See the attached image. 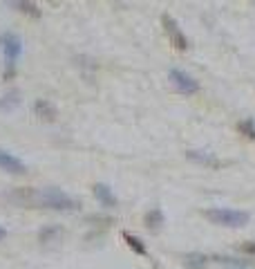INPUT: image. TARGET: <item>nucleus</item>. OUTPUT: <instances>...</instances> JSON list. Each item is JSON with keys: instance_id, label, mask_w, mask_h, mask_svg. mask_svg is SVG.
I'll list each match as a JSON object with an SVG mask.
<instances>
[{"instance_id": "4468645a", "label": "nucleus", "mask_w": 255, "mask_h": 269, "mask_svg": "<svg viewBox=\"0 0 255 269\" xmlns=\"http://www.w3.org/2000/svg\"><path fill=\"white\" fill-rule=\"evenodd\" d=\"M18 103H21V92H18V90H11V92H7L0 99V112H9Z\"/></svg>"}, {"instance_id": "39448f33", "label": "nucleus", "mask_w": 255, "mask_h": 269, "mask_svg": "<svg viewBox=\"0 0 255 269\" xmlns=\"http://www.w3.org/2000/svg\"><path fill=\"white\" fill-rule=\"evenodd\" d=\"M161 25H164L166 34H168V39H170V43L177 47L179 52H186V50H188L190 43H188V39H186V34L182 32V27L177 25L175 18L168 16V14H164V16H161Z\"/></svg>"}, {"instance_id": "f8f14e48", "label": "nucleus", "mask_w": 255, "mask_h": 269, "mask_svg": "<svg viewBox=\"0 0 255 269\" xmlns=\"http://www.w3.org/2000/svg\"><path fill=\"white\" fill-rule=\"evenodd\" d=\"M164 222H166V218H164V211H161L159 206H154V209H150V211H148L146 216H144V224H146L148 229H152V231L159 229Z\"/></svg>"}, {"instance_id": "6e6552de", "label": "nucleus", "mask_w": 255, "mask_h": 269, "mask_svg": "<svg viewBox=\"0 0 255 269\" xmlns=\"http://www.w3.org/2000/svg\"><path fill=\"white\" fill-rule=\"evenodd\" d=\"M92 193H94V198H96V202L101 206H105V209H112V206H116V195L112 193V188L108 186V184H94L92 186Z\"/></svg>"}, {"instance_id": "f3484780", "label": "nucleus", "mask_w": 255, "mask_h": 269, "mask_svg": "<svg viewBox=\"0 0 255 269\" xmlns=\"http://www.w3.org/2000/svg\"><path fill=\"white\" fill-rule=\"evenodd\" d=\"M238 130H240L242 134H246L248 139H253V142H255V121H253V119L240 121V124H238Z\"/></svg>"}, {"instance_id": "1a4fd4ad", "label": "nucleus", "mask_w": 255, "mask_h": 269, "mask_svg": "<svg viewBox=\"0 0 255 269\" xmlns=\"http://www.w3.org/2000/svg\"><path fill=\"white\" fill-rule=\"evenodd\" d=\"M34 112H36V117H41L43 121H54L58 117V110H56L54 103H49L47 99H36Z\"/></svg>"}, {"instance_id": "2eb2a0df", "label": "nucleus", "mask_w": 255, "mask_h": 269, "mask_svg": "<svg viewBox=\"0 0 255 269\" xmlns=\"http://www.w3.org/2000/svg\"><path fill=\"white\" fill-rule=\"evenodd\" d=\"M186 265H188L190 269H204L208 265V256H204V254H190V256H186Z\"/></svg>"}, {"instance_id": "aec40b11", "label": "nucleus", "mask_w": 255, "mask_h": 269, "mask_svg": "<svg viewBox=\"0 0 255 269\" xmlns=\"http://www.w3.org/2000/svg\"><path fill=\"white\" fill-rule=\"evenodd\" d=\"M5 238H7V229L0 227V240H5Z\"/></svg>"}, {"instance_id": "ddd939ff", "label": "nucleus", "mask_w": 255, "mask_h": 269, "mask_svg": "<svg viewBox=\"0 0 255 269\" xmlns=\"http://www.w3.org/2000/svg\"><path fill=\"white\" fill-rule=\"evenodd\" d=\"M123 240H126V244H128L130 249H132L134 254H139V256H148V249H146V244H144V240H141V238L132 236L130 231H123Z\"/></svg>"}, {"instance_id": "9d476101", "label": "nucleus", "mask_w": 255, "mask_h": 269, "mask_svg": "<svg viewBox=\"0 0 255 269\" xmlns=\"http://www.w3.org/2000/svg\"><path fill=\"white\" fill-rule=\"evenodd\" d=\"M7 5H11L16 11H21V14L29 16V18H41V9L38 5L32 3V0H5Z\"/></svg>"}, {"instance_id": "6ab92c4d", "label": "nucleus", "mask_w": 255, "mask_h": 269, "mask_svg": "<svg viewBox=\"0 0 255 269\" xmlns=\"http://www.w3.org/2000/svg\"><path fill=\"white\" fill-rule=\"evenodd\" d=\"M240 249H242V254H246V256H255V240L244 242Z\"/></svg>"}, {"instance_id": "dca6fc26", "label": "nucleus", "mask_w": 255, "mask_h": 269, "mask_svg": "<svg viewBox=\"0 0 255 269\" xmlns=\"http://www.w3.org/2000/svg\"><path fill=\"white\" fill-rule=\"evenodd\" d=\"M213 260H217V262H222V265L240 267V269H244V267H251V265H253V262H248V260H238V258H231V256H215Z\"/></svg>"}, {"instance_id": "9b49d317", "label": "nucleus", "mask_w": 255, "mask_h": 269, "mask_svg": "<svg viewBox=\"0 0 255 269\" xmlns=\"http://www.w3.org/2000/svg\"><path fill=\"white\" fill-rule=\"evenodd\" d=\"M188 160L202 164V166H210V168H220L222 162L217 160L213 152H206V150H188Z\"/></svg>"}, {"instance_id": "f03ea898", "label": "nucleus", "mask_w": 255, "mask_h": 269, "mask_svg": "<svg viewBox=\"0 0 255 269\" xmlns=\"http://www.w3.org/2000/svg\"><path fill=\"white\" fill-rule=\"evenodd\" d=\"M204 218L208 222L217 224V227H228V229H242L248 224V216L246 211H235V209H224V206H215V209H206Z\"/></svg>"}, {"instance_id": "423d86ee", "label": "nucleus", "mask_w": 255, "mask_h": 269, "mask_svg": "<svg viewBox=\"0 0 255 269\" xmlns=\"http://www.w3.org/2000/svg\"><path fill=\"white\" fill-rule=\"evenodd\" d=\"M168 79H170V83L175 85L177 92H182V94H195L197 90H200V83L182 70H170L168 72Z\"/></svg>"}, {"instance_id": "f257e3e1", "label": "nucleus", "mask_w": 255, "mask_h": 269, "mask_svg": "<svg viewBox=\"0 0 255 269\" xmlns=\"http://www.w3.org/2000/svg\"><path fill=\"white\" fill-rule=\"evenodd\" d=\"M38 209H52V211H79V200H74L72 195H67L65 191L56 186L38 188V202H36Z\"/></svg>"}, {"instance_id": "0eeeda50", "label": "nucleus", "mask_w": 255, "mask_h": 269, "mask_svg": "<svg viewBox=\"0 0 255 269\" xmlns=\"http://www.w3.org/2000/svg\"><path fill=\"white\" fill-rule=\"evenodd\" d=\"M0 170L11 173V175H25L27 173V166H25V162H21L16 155H11V152L0 148Z\"/></svg>"}, {"instance_id": "a211bd4d", "label": "nucleus", "mask_w": 255, "mask_h": 269, "mask_svg": "<svg viewBox=\"0 0 255 269\" xmlns=\"http://www.w3.org/2000/svg\"><path fill=\"white\" fill-rule=\"evenodd\" d=\"M61 234H63V231H61L58 227H49V229H43V231H41V242H49L54 236H61Z\"/></svg>"}, {"instance_id": "7ed1b4c3", "label": "nucleus", "mask_w": 255, "mask_h": 269, "mask_svg": "<svg viewBox=\"0 0 255 269\" xmlns=\"http://www.w3.org/2000/svg\"><path fill=\"white\" fill-rule=\"evenodd\" d=\"M3 200L14 206H21V209H29V206H36V202H38V188H32V186L11 188V191L3 195Z\"/></svg>"}, {"instance_id": "20e7f679", "label": "nucleus", "mask_w": 255, "mask_h": 269, "mask_svg": "<svg viewBox=\"0 0 255 269\" xmlns=\"http://www.w3.org/2000/svg\"><path fill=\"white\" fill-rule=\"evenodd\" d=\"M0 47H3V54H5V65H16L18 56L23 54L21 36L14 34V32H5L0 36Z\"/></svg>"}]
</instances>
